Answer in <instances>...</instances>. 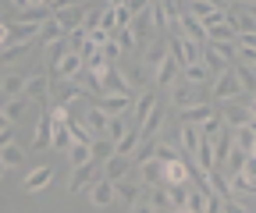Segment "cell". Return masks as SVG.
<instances>
[{
    "label": "cell",
    "instance_id": "19",
    "mask_svg": "<svg viewBox=\"0 0 256 213\" xmlns=\"http://www.w3.org/2000/svg\"><path fill=\"white\" fill-rule=\"evenodd\" d=\"M178 75H182V68L174 64V57L168 53L164 60L156 64V71H153V78H156V85H164V89H171L174 82H178Z\"/></svg>",
    "mask_w": 256,
    "mask_h": 213
},
{
    "label": "cell",
    "instance_id": "28",
    "mask_svg": "<svg viewBox=\"0 0 256 213\" xmlns=\"http://www.w3.org/2000/svg\"><path fill=\"white\" fill-rule=\"evenodd\" d=\"M86 71H89L92 78H100V82H104V78H107V75L114 71V64H110V60L104 57V50H100V53H92V57H86Z\"/></svg>",
    "mask_w": 256,
    "mask_h": 213
},
{
    "label": "cell",
    "instance_id": "43",
    "mask_svg": "<svg viewBox=\"0 0 256 213\" xmlns=\"http://www.w3.org/2000/svg\"><path fill=\"white\" fill-rule=\"evenodd\" d=\"M104 93H132V89H128V82H121V71L114 68V71L104 78Z\"/></svg>",
    "mask_w": 256,
    "mask_h": 213
},
{
    "label": "cell",
    "instance_id": "27",
    "mask_svg": "<svg viewBox=\"0 0 256 213\" xmlns=\"http://www.w3.org/2000/svg\"><path fill=\"white\" fill-rule=\"evenodd\" d=\"M114 192H118V199H121V203H128V206L142 199V185H139V181H128V178L114 181Z\"/></svg>",
    "mask_w": 256,
    "mask_h": 213
},
{
    "label": "cell",
    "instance_id": "30",
    "mask_svg": "<svg viewBox=\"0 0 256 213\" xmlns=\"http://www.w3.org/2000/svg\"><path fill=\"white\" fill-rule=\"evenodd\" d=\"M72 132H68V121H54V139H50V149H57V153H68L72 146Z\"/></svg>",
    "mask_w": 256,
    "mask_h": 213
},
{
    "label": "cell",
    "instance_id": "32",
    "mask_svg": "<svg viewBox=\"0 0 256 213\" xmlns=\"http://www.w3.org/2000/svg\"><path fill=\"white\" fill-rule=\"evenodd\" d=\"M68 160H72V167L92 164V142H72L68 146Z\"/></svg>",
    "mask_w": 256,
    "mask_h": 213
},
{
    "label": "cell",
    "instance_id": "40",
    "mask_svg": "<svg viewBox=\"0 0 256 213\" xmlns=\"http://www.w3.org/2000/svg\"><path fill=\"white\" fill-rule=\"evenodd\" d=\"M246 157H249V149H242V146H232L228 160H224V171H228V174H238V171H242V164H246Z\"/></svg>",
    "mask_w": 256,
    "mask_h": 213
},
{
    "label": "cell",
    "instance_id": "61",
    "mask_svg": "<svg viewBox=\"0 0 256 213\" xmlns=\"http://www.w3.org/2000/svg\"><path fill=\"white\" fill-rule=\"evenodd\" d=\"M4 4H8V0H0V11H4ZM0 21H4V18H0Z\"/></svg>",
    "mask_w": 256,
    "mask_h": 213
},
{
    "label": "cell",
    "instance_id": "2",
    "mask_svg": "<svg viewBox=\"0 0 256 213\" xmlns=\"http://www.w3.org/2000/svg\"><path fill=\"white\" fill-rule=\"evenodd\" d=\"M86 196H89V203H92V206H100V210H107V206L118 199V192H114V181H110V178H104V171L89 181Z\"/></svg>",
    "mask_w": 256,
    "mask_h": 213
},
{
    "label": "cell",
    "instance_id": "11",
    "mask_svg": "<svg viewBox=\"0 0 256 213\" xmlns=\"http://www.w3.org/2000/svg\"><path fill=\"white\" fill-rule=\"evenodd\" d=\"M50 78H46V71H32L28 75V82H25V100H50Z\"/></svg>",
    "mask_w": 256,
    "mask_h": 213
},
{
    "label": "cell",
    "instance_id": "23",
    "mask_svg": "<svg viewBox=\"0 0 256 213\" xmlns=\"http://www.w3.org/2000/svg\"><path fill=\"white\" fill-rule=\"evenodd\" d=\"M128 132H139V128L132 125V114H118V117H110V121H107V132H104V135H107V139H114V142H121Z\"/></svg>",
    "mask_w": 256,
    "mask_h": 213
},
{
    "label": "cell",
    "instance_id": "17",
    "mask_svg": "<svg viewBox=\"0 0 256 213\" xmlns=\"http://www.w3.org/2000/svg\"><path fill=\"white\" fill-rule=\"evenodd\" d=\"M50 139H54V117L50 110H43V117L36 121V132H32V149H50Z\"/></svg>",
    "mask_w": 256,
    "mask_h": 213
},
{
    "label": "cell",
    "instance_id": "51",
    "mask_svg": "<svg viewBox=\"0 0 256 213\" xmlns=\"http://www.w3.org/2000/svg\"><path fill=\"white\" fill-rule=\"evenodd\" d=\"M11 46V21H0V50Z\"/></svg>",
    "mask_w": 256,
    "mask_h": 213
},
{
    "label": "cell",
    "instance_id": "37",
    "mask_svg": "<svg viewBox=\"0 0 256 213\" xmlns=\"http://www.w3.org/2000/svg\"><path fill=\"white\" fill-rule=\"evenodd\" d=\"M182 78H185V82H192V85H203V82H210L214 75L206 71V64H203V60H196V64L182 68Z\"/></svg>",
    "mask_w": 256,
    "mask_h": 213
},
{
    "label": "cell",
    "instance_id": "3",
    "mask_svg": "<svg viewBox=\"0 0 256 213\" xmlns=\"http://www.w3.org/2000/svg\"><path fill=\"white\" fill-rule=\"evenodd\" d=\"M238 96H242V85H238L235 68H228L224 75L214 78V100H217V103H232V100H238Z\"/></svg>",
    "mask_w": 256,
    "mask_h": 213
},
{
    "label": "cell",
    "instance_id": "25",
    "mask_svg": "<svg viewBox=\"0 0 256 213\" xmlns=\"http://www.w3.org/2000/svg\"><path fill=\"white\" fill-rule=\"evenodd\" d=\"M224 125H228V128H249V125H252L249 107H242V103H235V100H232V107L224 110Z\"/></svg>",
    "mask_w": 256,
    "mask_h": 213
},
{
    "label": "cell",
    "instance_id": "46",
    "mask_svg": "<svg viewBox=\"0 0 256 213\" xmlns=\"http://www.w3.org/2000/svg\"><path fill=\"white\" fill-rule=\"evenodd\" d=\"M206 43H210V39H206ZM210 46H214L224 60H228V64H235V57H238V46H235V43H210Z\"/></svg>",
    "mask_w": 256,
    "mask_h": 213
},
{
    "label": "cell",
    "instance_id": "16",
    "mask_svg": "<svg viewBox=\"0 0 256 213\" xmlns=\"http://www.w3.org/2000/svg\"><path fill=\"white\" fill-rule=\"evenodd\" d=\"M96 167H100V164H82V167H72V174H68V192H86V189H89V181L96 178Z\"/></svg>",
    "mask_w": 256,
    "mask_h": 213
},
{
    "label": "cell",
    "instance_id": "35",
    "mask_svg": "<svg viewBox=\"0 0 256 213\" xmlns=\"http://www.w3.org/2000/svg\"><path fill=\"white\" fill-rule=\"evenodd\" d=\"M0 160H4V167H22V164H25V146L8 142L4 149H0Z\"/></svg>",
    "mask_w": 256,
    "mask_h": 213
},
{
    "label": "cell",
    "instance_id": "47",
    "mask_svg": "<svg viewBox=\"0 0 256 213\" xmlns=\"http://www.w3.org/2000/svg\"><path fill=\"white\" fill-rule=\"evenodd\" d=\"M150 203H153L156 210H171V199H168V185H156V189H153V196H150Z\"/></svg>",
    "mask_w": 256,
    "mask_h": 213
},
{
    "label": "cell",
    "instance_id": "26",
    "mask_svg": "<svg viewBox=\"0 0 256 213\" xmlns=\"http://www.w3.org/2000/svg\"><path fill=\"white\" fill-rule=\"evenodd\" d=\"M200 60L206 64V71H210L214 78H217V75H224V71L232 68V64H228V60H224V57H220V53H217L210 43H203V53H200Z\"/></svg>",
    "mask_w": 256,
    "mask_h": 213
},
{
    "label": "cell",
    "instance_id": "14",
    "mask_svg": "<svg viewBox=\"0 0 256 213\" xmlns=\"http://www.w3.org/2000/svg\"><path fill=\"white\" fill-rule=\"evenodd\" d=\"M200 139H203L200 125H182V132H178V146H182V157H185V160H192V157H196Z\"/></svg>",
    "mask_w": 256,
    "mask_h": 213
},
{
    "label": "cell",
    "instance_id": "8",
    "mask_svg": "<svg viewBox=\"0 0 256 213\" xmlns=\"http://www.w3.org/2000/svg\"><path fill=\"white\" fill-rule=\"evenodd\" d=\"M86 11L89 7H82V4H64V7L54 11V18H57V25L64 28V32H72V28H78L86 21Z\"/></svg>",
    "mask_w": 256,
    "mask_h": 213
},
{
    "label": "cell",
    "instance_id": "52",
    "mask_svg": "<svg viewBox=\"0 0 256 213\" xmlns=\"http://www.w3.org/2000/svg\"><path fill=\"white\" fill-rule=\"evenodd\" d=\"M238 57L246 60V64H252V68H256V50H249V46H238Z\"/></svg>",
    "mask_w": 256,
    "mask_h": 213
},
{
    "label": "cell",
    "instance_id": "59",
    "mask_svg": "<svg viewBox=\"0 0 256 213\" xmlns=\"http://www.w3.org/2000/svg\"><path fill=\"white\" fill-rule=\"evenodd\" d=\"M238 4H242V7H246V4H256V0H238Z\"/></svg>",
    "mask_w": 256,
    "mask_h": 213
},
{
    "label": "cell",
    "instance_id": "53",
    "mask_svg": "<svg viewBox=\"0 0 256 213\" xmlns=\"http://www.w3.org/2000/svg\"><path fill=\"white\" fill-rule=\"evenodd\" d=\"M64 4H68V0H43V7H46V11H50V14H54V11H57V7H64Z\"/></svg>",
    "mask_w": 256,
    "mask_h": 213
},
{
    "label": "cell",
    "instance_id": "54",
    "mask_svg": "<svg viewBox=\"0 0 256 213\" xmlns=\"http://www.w3.org/2000/svg\"><path fill=\"white\" fill-rule=\"evenodd\" d=\"M11 128V121H8V114H4V107H0V132H8Z\"/></svg>",
    "mask_w": 256,
    "mask_h": 213
},
{
    "label": "cell",
    "instance_id": "9",
    "mask_svg": "<svg viewBox=\"0 0 256 213\" xmlns=\"http://www.w3.org/2000/svg\"><path fill=\"white\" fill-rule=\"evenodd\" d=\"M164 125H168V110L156 103V107H153V114L139 125V139H142V142H153V139L160 135V128H164Z\"/></svg>",
    "mask_w": 256,
    "mask_h": 213
},
{
    "label": "cell",
    "instance_id": "6",
    "mask_svg": "<svg viewBox=\"0 0 256 213\" xmlns=\"http://www.w3.org/2000/svg\"><path fill=\"white\" fill-rule=\"evenodd\" d=\"M82 71H86V57L75 53V50H68V53H64L57 64H54V75H57L60 82H72V78H78Z\"/></svg>",
    "mask_w": 256,
    "mask_h": 213
},
{
    "label": "cell",
    "instance_id": "1",
    "mask_svg": "<svg viewBox=\"0 0 256 213\" xmlns=\"http://www.w3.org/2000/svg\"><path fill=\"white\" fill-rule=\"evenodd\" d=\"M168 53L174 57V64L178 68H188V64H196L200 60V53H203V43H196V39H185V36H168Z\"/></svg>",
    "mask_w": 256,
    "mask_h": 213
},
{
    "label": "cell",
    "instance_id": "33",
    "mask_svg": "<svg viewBox=\"0 0 256 213\" xmlns=\"http://www.w3.org/2000/svg\"><path fill=\"white\" fill-rule=\"evenodd\" d=\"M214 11H224V7H217L214 0H185V14H192V18H210Z\"/></svg>",
    "mask_w": 256,
    "mask_h": 213
},
{
    "label": "cell",
    "instance_id": "7",
    "mask_svg": "<svg viewBox=\"0 0 256 213\" xmlns=\"http://www.w3.org/2000/svg\"><path fill=\"white\" fill-rule=\"evenodd\" d=\"M25 82H28V75H25V71H14V68H8L4 75H0V93H4V100L25 96Z\"/></svg>",
    "mask_w": 256,
    "mask_h": 213
},
{
    "label": "cell",
    "instance_id": "29",
    "mask_svg": "<svg viewBox=\"0 0 256 213\" xmlns=\"http://www.w3.org/2000/svg\"><path fill=\"white\" fill-rule=\"evenodd\" d=\"M64 39V28L57 25V18L50 14V18H43V25H40V43L43 46H54V43H60Z\"/></svg>",
    "mask_w": 256,
    "mask_h": 213
},
{
    "label": "cell",
    "instance_id": "36",
    "mask_svg": "<svg viewBox=\"0 0 256 213\" xmlns=\"http://www.w3.org/2000/svg\"><path fill=\"white\" fill-rule=\"evenodd\" d=\"M164 57H168V39H164V43H150L146 53H142V64H146L150 71H156V64H160Z\"/></svg>",
    "mask_w": 256,
    "mask_h": 213
},
{
    "label": "cell",
    "instance_id": "50",
    "mask_svg": "<svg viewBox=\"0 0 256 213\" xmlns=\"http://www.w3.org/2000/svg\"><path fill=\"white\" fill-rule=\"evenodd\" d=\"M104 57H107V60H110V64H114V60H118V57H121V46H118V43H114V36H110V43H107V46H104Z\"/></svg>",
    "mask_w": 256,
    "mask_h": 213
},
{
    "label": "cell",
    "instance_id": "22",
    "mask_svg": "<svg viewBox=\"0 0 256 213\" xmlns=\"http://www.w3.org/2000/svg\"><path fill=\"white\" fill-rule=\"evenodd\" d=\"M174 32H178V36H185V39L206 43V28H203V21H200V18H192V14H182V21H178Z\"/></svg>",
    "mask_w": 256,
    "mask_h": 213
},
{
    "label": "cell",
    "instance_id": "55",
    "mask_svg": "<svg viewBox=\"0 0 256 213\" xmlns=\"http://www.w3.org/2000/svg\"><path fill=\"white\" fill-rule=\"evenodd\" d=\"M8 142H14V139H11V128H8V132H0V149H4Z\"/></svg>",
    "mask_w": 256,
    "mask_h": 213
},
{
    "label": "cell",
    "instance_id": "48",
    "mask_svg": "<svg viewBox=\"0 0 256 213\" xmlns=\"http://www.w3.org/2000/svg\"><path fill=\"white\" fill-rule=\"evenodd\" d=\"M128 213H156V206H153L150 199H139V203L128 206Z\"/></svg>",
    "mask_w": 256,
    "mask_h": 213
},
{
    "label": "cell",
    "instance_id": "24",
    "mask_svg": "<svg viewBox=\"0 0 256 213\" xmlns=\"http://www.w3.org/2000/svg\"><path fill=\"white\" fill-rule=\"evenodd\" d=\"M54 181V167L46 164V167H36V171H28V178L22 181V189L25 192H40V189H46Z\"/></svg>",
    "mask_w": 256,
    "mask_h": 213
},
{
    "label": "cell",
    "instance_id": "4",
    "mask_svg": "<svg viewBox=\"0 0 256 213\" xmlns=\"http://www.w3.org/2000/svg\"><path fill=\"white\" fill-rule=\"evenodd\" d=\"M132 103H136V93H104L100 100H96V107H100L107 117L132 114Z\"/></svg>",
    "mask_w": 256,
    "mask_h": 213
},
{
    "label": "cell",
    "instance_id": "18",
    "mask_svg": "<svg viewBox=\"0 0 256 213\" xmlns=\"http://www.w3.org/2000/svg\"><path fill=\"white\" fill-rule=\"evenodd\" d=\"M168 93H171V103L185 110V107H192V100H196V85H192V82H185V78L178 75V82L168 89Z\"/></svg>",
    "mask_w": 256,
    "mask_h": 213
},
{
    "label": "cell",
    "instance_id": "10",
    "mask_svg": "<svg viewBox=\"0 0 256 213\" xmlns=\"http://www.w3.org/2000/svg\"><path fill=\"white\" fill-rule=\"evenodd\" d=\"M40 43V25L36 21H14L11 25V46H32Z\"/></svg>",
    "mask_w": 256,
    "mask_h": 213
},
{
    "label": "cell",
    "instance_id": "20",
    "mask_svg": "<svg viewBox=\"0 0 256 213\" xmlns=\"http://www.w3.org/2000/svg\"><path fill=\"white\" fill-rule=\"evenodd\" d=\"M136 167V160L132 157H121V153H114L107 164H104V178H110V181H121V178H128V171Z\"/></svg>",
    "mask_w": 256,
    "mask_h": 213
},
{
    "label": "cell",
    "instance_id": "39",
    "mask_svg": "<svg viewBox=\"0 0 256 213\" xmlns=\"http://www.w3.org/2000/svg\"><path fill=\"white\" fill-rule=\"evenodd\" d=\"M206 117H214V107H206V103H192V107L185 110V121H182V125H203Z\"/></svg>",
    "mask_w": 256,
    "mask_h": 213
},
{
    "label": "cell",
    "instance_id": "5",
    "mask_svg": "<svg viewBox=\"0 0 256 213\" xmlns=\"http://www.w3.org/2000/svg\"><path fill=\"white\" fill-rule=\"evenodd\" d=\"M160 185H192V167H188V160L182 157V160H171V164L160 167Z\"/></svg>",
    "mask_w": 256,
    "mask_h": 213
},
{
    "label": "cell",
    "instance_id": "58",
    "mask_svg": "<svg viewBox=\"0 0 256 213\" xmlns=\"http://www.w3.org/2000/svg\"><path fill=\"white\" fill-rule=\"evenodd\" d=\"M171 213H192V210H188V206H178V210H171Z\"/></svg>",
    "mask_w": 256,
    "mask_h": 213
},
{
    "label": "cell",
    "instance_id": "38",
    "mask_svg": "<svg viewBox=\"0 0 256 213\" xmlns=\"http://www.w3.org/2000/svg\"><path fill=\"white\" fill-rule=\"evenodd\" d=\"M206 39H210V43H235V28H232V21L210 25V28H206Z\"/></svg>",
    "mask_w": 256,
    "mask_h": 213
},
{
    "label": "cell",
    "instance_id": "13",
    "mask_svg": "<svg viewBox=\"0 0 256 213\" xmlns=\"http://www.w3.org/2000/svg\"><path fill=\"white\" fill-rule=\"evenodd\" d=\"M136 167H139V178H136V181H139L142 189H156V185H160V167H164V164H160L156 157H146V160H139Z\"/></svg>",
    "mask_w": 256,
    "mask_h": 213
},
{
    "label": "cell",
    "instance_id": "34",
    "mask_svg": "<svg viewBox=\"0 0 256 213\" xmlns=\"http://www.w3.org/2000/svg\"><path fill=\"white\" fill-rule=\"evenodd\" d=\"M114 43L121 46V53H132V50H139V36H136V28H132V25L118 28V32H114Z\"/></svg>",
    "mask_w": 256,
    "mask_h": 213
},
{
    "label": "cell",
    "instance_id": "42",
    "mask_svg": "<svg viewBox=\"0 0 256 213\" xmlns=\"http://www.w3.org/2000/svg\"><path fill=\"white\" fill-rule=\"evenodd\" d=\"M228 189H232V199H235V196H246V192H256V185H252L246 174H232V178H228Z\"/></svg>",
    "mask_w": 256,
    "mask_h": 213
},
{
    "label": "cell",
    "instance_id": "57",
    "mask_svg": "<svg viewBox=\"0 0 256 213\" xmlns=\"http://www.w3.org/2000/svg\"><path fill=\"white\" fill-rule=\"evenodd\" d=\"M242 14H249V18H256V4H246V7H242Z\"/></svg>",
    "mask_w": 256,
    "mask_h": 213
},
{
    "label": "cell",
    "instance_id": "49",
    "mask_svg": "<svg viewBox=\"0 0 256 213\" xmlns=\"http://www.w3.org/2000/svg\"><path fill=\"white\" fill-rule=\"evenodd\" d=\"M238 174H246L252 185H256V157H246V164H242V171H238Z\"/></svg>",
    "mask_w": 256,
    "mask_h": 213
},
{
    "label": "cell",
    "instance_id": "31",
    "mask_svg": "<svg viewBox=\"0 0 256 213\" xmlns=\"http://www.w3.org/2000/svg\"><path fill=\"white\" fill-rule=\"evenodd\" d=\"M114 153H118V142H114V139L100 135V139L92 142V164H107V160H110Z\"/></svg>",
    "mask_w": 256,
    "mask_h": 213
},
{
    "label": "cell",
    "instance_id": "60",
    "mask_svg": "<svg viewBox=\"0 0 256 213\" xmlns=\"http://www.w3.org/2000/svg\"><path fill=\"white\" fill-rule=\"evenodd\" d=\"M4 171H8V167H4V160H0V178H4Z\"/></svg>",
    "mask_w": 256,
    "mask_h": 213
},
{
    "label": "cell",
    "instance_id": "12",
    "mask_svg": "<svg viewBox=\"0 0 256 213\" xmlns=\"http://www.w3.org/2000/svg\"><path fill=\"white\" fill-rule=\"evenodd\" d=\"M232 146H235V128L224 125V128L214 135V164H217V167H224V160H228V153H232Z\"/></svg>",
    "mask_w": 256,
    "mask_h": 213
},
{
    "label": "cell",
    "instance_id": "45",
    "mask_svg": "<svg viewBox=\"0 0 256 213\" xmlns=\"http://www.w3.org/2000/svg\"><path fill=\"white\" fill-rule=\"evenodd\" d=\"M100 18H104V4H100V7H89V11H86V21H82V28H86V32L100 28Z\"/></svg>",
    "mask_w": 256,
    "mask_h": 213
},
{
    "label": "cell",
    "instance_id": "41",
    "mask_svg": "<svg viewBox=\"0 0 256 213\" xmlns=\"http://www.w3.org/2000/svg\"><path fill=\"white\" fill-rule=\"evenodd\" d=\"M25 107H28V100H25V96H14V100H8V103H4V114H8L11 125H18V121H22Z\"/></svg>",
    "mask_w": 256,
    "mask_h": 213
},
{
    "label": "cell",
    "instance_id": "15",
    "mask_svg": "<svg viewBox=\"0 0 256 213\" xmlns=\"http://www.w3.org/2000/svg\"><path fill=\"white\" fill-rule=\"evenodd\" d=\"M153 107H156V93H153V89H142V93L136 96V103H132V125L136 128L153 114Z\"/></svg>",
    "mask_w": 256,
    "mask_h": 213
},
{
    "label": "cell",
    "instance_id": "21",
    "mask_svg": "<svg viewBox=\"0 0 256 213\" xmlns=\"http://www.w3.org/2000/svg\"><path fill=\"white\" fill-rule=\"evenodd\" d=\"M107 114L100 110V107H86V114H82V125H86V132L89 135H96V139H100L104 132H107Z\"/></svg>",
    "mask_w": 256,
    "mask_h": 213
},
{
    "label": "cell",
    "instance_id": "56",
    "mask_svg": "<svg viewBox=\"0 0 256 213\" xmlns=\"http://www.w3.org/2000/svg\"><path fill=\"white\" fill-rule=\"evenodd\" d=\"M249 114L256 117V89H252V93H249Z\"/></svg>",
    "mask_w": 256,
    "mask_h": 213
},
{
    "label": "cell",
    "instance_id": "44",
    "mask_svg": "<svg viewBox=\"0 0 256 213\" xmlns=\"http://www.w3.org/2000/svg\"><path fill=\"white\" fill-rule=\"evenodd\" d=\"M235 68V75H238V85L246 89V93H252V89H256V71L252 68H242V64H232Z\"/></svg>",
    "mask_w": 256,
    "mask_h": 213
}]
</instances>
